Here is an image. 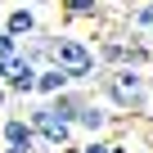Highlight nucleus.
<instances>
[{
  "label": "nucleus",
  "instance_id": "obj_15",
  "mask_svg": "<svg viewBox=\"0 0 153 153\" xmlns=\"http://www.w3.org/2000/svg\"><path fill=\"white\" fill-rule=\"evenodd\" d=\"M135 153H153V144H149V149H135Z\"/></svg>",
  "mask_w": 153,
  "mask_h": 153
},
{
  "label": "nucleus",
  "instance_id": "obj_11",
  "mask_svg": "<svg viewBox=\"0 0 153 153\" xmlns=\"http://www.w3.org/2000/svg\"><path fill=\"white\" fill-rule=\"evenodd\" d=\"M18 54H23V36L0 32V63H9V59H18Z\"/></svg>",
  "mask_w": 153,
  "mask_h": 153
},
{
  "label": "nucleus",
  "instance_id": "obj_3",
  "mask_svg": "<svg viewBox=\"0 0 153 153\" xmlns=\"http://www.w3.org/2000/svg\"><path fill=\"white\" fill-rule=\"evenodd\" d=\"M0 140H5V149H27V153H41L36 126H32L27 117H5V122H0Z\"/></svg>",
  "mask_w": 153,
  "mask_h": 153
},
{
  "label": "nucleus",
  "instance_id": "obj_13",
  "mask_svg": "<svg viewBox=\"0 0 153 153\" xmlns=\"http://www.w3.org/2000/svg\"><path fill=\"white\" fill-rule=\"evenodd\" d=\"M59 153H81V144H68V149H59Z\"/></svg>",
  "mask_w": 153,
  "mask_h": 153
},
{
  "label": "nucleus",
  "instance_id": "obj_12",
  "mask_svg": "<svg viewBox=\"0 0 153 153\" xmlns=\"http://www.w3.org/2000/svg\"><path fill=\"white\" fill-rule=\"evenodd\" d=\"M9 99H14V95H9V86H5V81H0V108H5Z\"/></svg>",
  "mask_w": 153,
  "mask_h": 153
},
{
  "label": "nucleus",
  "instance_id": "obj_16",
  "mask_svg": "<svg viewBox=\"0 0 153 153\" xmlns=\"http://www.w3.org/2000/svg\"><path fill=\"white\" fill-rule=\"evenodd\" d=\"M149 117H153V99H149Z\"/></svg>",
  "mask_w": 153,
  "mask_h": 153
},
{
  "label": "nucleus",
  "instance_id": "obj_1",
  "mask_svg": "<svg viewBox=\"0 0 153 153\" xmlns=\"http://www.w3.org/2000/svg\"><path fill=\"white\" fill-rule=\"evenodd\" d=\"M99 95L113 113H149L153 76H149V68H108L99 76Z\"/></svg>",
  "mask_w": 153,
  "mask_h": 153
},
{
  "label": "nucleus",
  "instance_id": "obj_5",
  "mask_svg": "<svg viewBox=\"0 0 153 153\" xmlns=\"http://www.w3.org/2000/svg\"><path fill=\"white\" fill-rule=\"evenodd\" d=\"M95 54H99V68H104V72H108V68H126V59H131V41H126V32H108V36H99Z\"/></svg>",
  "mask_w": 153,
  "mask_h": 153
},
{
  "label": "nucleus",
  "instance_id": "obj_14",
  "mask_svg": "<svg viewBox=\"0 0 153 153\" xmlns=\"http://www.w3.org/2000/svg\"><path fill=\"white\" fill-rule=\"evenodd\" d=\"M5 153H27V149H5Z\"/></svg>",
  "mask_w": 153,
  "mask_h": 153
},
{
  "label": "nucleus",
  "instance_id": "obj_10",
  "mask_svg": "<svg viewBox=\"0 0 153 153\" xmlns=\"http://www.w3.org/2000/svg\"><path fill=\"white\" fill-rule=\"evenodd\" d=\"M5 32H14V36H23V41L36 36V32H41V27H36V9H27V5H23V9H9V14H5Z\"/></svg>",
  "mask_w": 153,
  "mask_h": 153
},
{
  "label": "nucleus",
  "instance_id": "obj_4",
  "mask_svg": "<svg viewBox=\"0 0 153 153\" xmlns=\"http://www.w3.org/2000/svg\"><path fill=\"white\" fill-rule=\"evenodd\" d=\"M113 126H117V113L108 104H99V99H90L81 108V117H76V131H81V135H108Z\"/></svg>",
  "mask_w": 153,
  "mask_h": 153
},
{
  "label": "nucleus",
  "instance_id": "obj_8",
  "mask_svg": "<svg viewBox=\"0 0 153 153\" xmlns=\"http://www.w3.org/2000/svg\"><path fill=\"white\" fill-rule=\"evenodd\" d=\"M59 14L68 23H95L104 14V0H59Z\"/></svg>",
  "mask_w": 153,
  "mask_h": 153
},
{
  "label": "nucleus",
  "instance_id": "obj_6",
  "mask_svg": "<svg viewBox=\"0 0 153 153\" xmlns=\"http://www.w3.org/2000/svg\"><path fill=\"white\" fill-rule=\"evenodd\" d=\"M45 104H50V113H59L63 122H72V126H76L81 108L90 104V90H81V86H68L63 95H54V99H45Z\"/></svg>",
  "mask_w": 153,
  "mask_h": 153
},
{
  "label": "nucleus",
  "instance_id": "obj_9",
  "mask_svg": "<svg viewBox=\"0 0 153 153\" xmlns=\"http://www.w3.org/2000/svg\"><path fill=\"white\" fill-rule=\"evenodd\" d=\"M54 36H59V32H36V36H27L23 54H27L36 68H50V63H54Z\"/></svg>",
  "mask_w": 153,
  "mask_h": 153
},
{
  "label": "nucleus",
  "instance_id": "obj_17",
  "mask_svg": "<svg viewBox=\"0 0 153 153\" xmlns=\"http://www.w3.org/2000/svg\"><path fill=\"white\" fill-rule=\"evenodd\" d=\"M149 41H153V27H149Z\"/></svg>",
  "mask_w": 153,
  "mask_h": 153
},
{
  "label": "nucleus",
  "instance_id": "obj_7",
  "mask_svg": "<svg viewBox=\"0 0 153 153\" xmlns=\"http://www.w3.org/2000/svg\"><path fill=\"white\" fill-rule=\"evenodd\" d=\"M68 86H72V72L59 68V63L41 68V76H36V95H41V99H54V95H63Z\"/></svg>",
  "mask_w": 153,
  "mask_h": 153
},
{
  "label": "nucleus",
  "instance_id": "obj_2",
  "mask_svg": "<svg viewBox=\"0 0 153 153\" xmlns=\"http://www.w3.org/2000/svg\"><path fill=\"white\" fill-rule=\"evenodd\" d=\"M27 122L36 126L41 149H68V144H76V140H72V135H76V126H72V122H63L59 113H50V104H45V99L27 113Z\"/></svg>",
  "mask_w": 153,
  "mask_h": 153
},
{
  "label": "nucleus",
  "instance_id": "obj_18",
  "mask_svg": "<svg viewBox=\"0 0 153 153\" xmlns=\"http://www.w3.org/2000/svg\"><path fill=\"white\" fill-rule=\"evenodd\" d=\"M135 5H140V0H135Z\"/></svg>",
  "mask_w": 153,
  "mask_h": 153
}]
</instances>
